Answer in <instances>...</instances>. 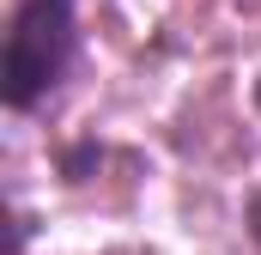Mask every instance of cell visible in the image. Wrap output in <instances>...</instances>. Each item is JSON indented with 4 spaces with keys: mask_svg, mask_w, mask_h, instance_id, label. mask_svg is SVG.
<instances>
[{
    "mask_svg": "<svg viewBox=\"0 0 261 255\" xmlns=\"http://www.w3.org/2000/svg\"><path fill=\"white\" fill-rule=\"evenodd\" d=\"M67 61H73V0H18L0 55V97L12 110H31L61 85Z\"/></svg>",
    "mask_w": 261,
    "mask_h": 255,
    "instance_id": "1",
    "label": "cell"
},
{
    "mask_svg": "<svg viewBox=\"0 0 261 255\" xmlns=\"http://www.w3.org/2000/svg\"><path fill=\"white\" fill-rule=\"evenodd\" d=\"M249 231H255V243H261V194L249 200Z\"/></svg>",
    "mask_w": 261,
    "mask_h": 255,
    "instance_id": "2",
    "label": "cell"
}]
</instances>
